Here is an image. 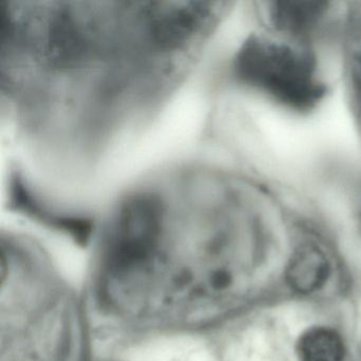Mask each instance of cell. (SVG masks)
Masks as SVG:
<instances>
[{"label":"cell","instance_id":"1","mask_svg":"<svg viewBox=\"0 0 361 361\" xmlns=\"http://www.w3.org/2000/svg\"><path fill=\"white\" fill-rule=\"evenodd\" d=\"M232 73L240 86L293 115L316 111L326 96V81L312 44L269 28L243 42Z\"/></svg>","mask_w":361,"mask_h":361},{"label":"cell","instance_id":"5","mask_svg":"<svg viewBox=\"0 0 361 361\" xmlns=\"http://www.w3.org/2000/svg\"><path fill=\"white\" fill-rule=\"evenodd\" d=\"M300 361H344L343 341L337 331L317 326L302 334L297 346Z\"/></svg>","mask_w":361,"mask_h":361},{"label":"cell","instance_id":"3","mask_svg":"<svg viewBox=\"0 0 361 361\" xmlns=\"http://www.w3.org/2000/svg\"><path fill=\"white\" fill-rule=\"evenodd\" d=\"M331 274L329 259L316 245L304 244L291 255L287 265L286 281L293 290L310 295L324 286Z\"/></svg>","mask_w":361,"mask_h":361},{"label":"cell","instance_id":"2","mask_svg":"<svg viewBox=\"0 0 361 361\" xmlns=\"http://www.w3.org/2000/svg\"><path fill=\"white\" fill-rule=\"evenodd\" d=\"M264 13L268 28L312 44L324 30L333 9L329 3L319 1H276L268 3Z\"/></svg>","mask_w":361,"mask_h":361},{"label":"cell","instance_id":"6","mask_svg":"<svg viewBox=\"0 0 361 361\" xmlns=\"http://www.w3.org/2000/svg\"><path fill=\"white\" fill-rule=\"evenodd\" d=\"M230 282H231V278H230L229 274H226V272L219 271L213 276V286H214L215 288H226V287L230 284Z\"/></svg>","mask_w":361,"mask_h":361},{"label":"cell","instance_id":"4","mask_svg":"<svg viewBox=\"0 0 361 361\" xmlns=\"http://www.w3.org/2000/svg\"><path fill=\"white\" fill-rule=\"evenodd\" d=\"M345 50V83L355 120L361 130V5L350 10Z\"/></svg>","mask_w":361,"mask_h":361}]
</instances>
